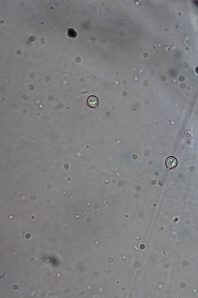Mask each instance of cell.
I'll return each mask as SVG.
<instances>
[{
	"instance_id": "cell-2",
	"label": "cell",
	"mask_w": 198,
	"mask_h": 298,
	"mask_svg": "<svg viewBox=\"0 0 198 298\" xmlns=\"http://www.w3.org/2000/svg\"><path fill=\"white\" fill-rule=\"evenodd\" d=\"M98 100L97 97L95 96H91L88 97L87 100V105L91 108H95L98 104Z\"/></svg>"
},
{
	"instance_id": "cell-1",
	"label": "cell",
	"mask_w": 198,
	"mask_h": 298,
	"mask_svg": "<svg viewBox=\"0 0 198 298\" xmlns=\"http://www.w3.org/2000/svg\"><path fill=\"white\" fill-rule=\"evenodd\" d=\"M165 164L167 168L170 169L175 168L178 165V161L176 157L169 156L166 160Z\"/></svg>"
}]
</instances>
